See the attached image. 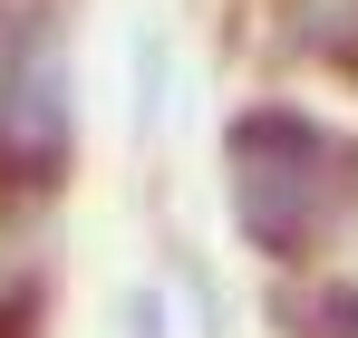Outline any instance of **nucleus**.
Returning <instances> with one entry per match:
<instances>
[{"instance_id": "3", "label": "nucleus", "mask_w": 358, "mask_h": 338, "mask_svg": "<svg viewBox=\"0 0 358 338\" xmlns=\"http://www.w3.org/2000/svg\"><path fill=\"white\" fill-rule=\"evenodd\" d=\"M126 338H175V309H165L155 290H136V300H126Z\"/></svg>"}, {"instance_id": "2", "label": "nucleus", "mask_w": 358, "mask_h": 338, "mask_svg": "<svg viewBox=\"0 0 358 338\" xmlns=\"http://www.w3.org/2000/svg\"><path fill=\"white\" fill-rule=\"evenodd\" d=\"M136 126H165V39H136Z\"/></svg>"}, {"instance_id": "1", "label": "nucleus", "mask_w": 358, "mask_h": 338, "mask_svg": "<svg viewBox=\"0 0 358 338\" xmlns=\"http://www.w3.org/2000/svg\"><path fill=\"white\" fill-rule=\"evenodd\" d=\"M339 135L310 126L300 107H252L233 116V223L252 251L300 261L320 223H329V193H339Z\"/></svg>"}]
</instances>
